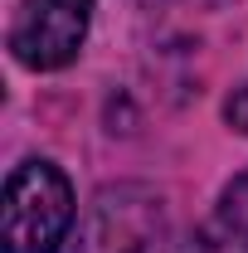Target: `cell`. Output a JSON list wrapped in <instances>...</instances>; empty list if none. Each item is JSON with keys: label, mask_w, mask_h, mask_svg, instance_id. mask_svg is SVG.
Instances as JSON below:
<instances>
[{"label": "cell", "mask_w": 248, "mask_h": 253, "mask_svg": "<svg viewBox=\"0 0 248 253\" xmlns=\"http://www.w3.org/2000/svg\"><path fill=\"white\" fill-rule=\"evenodd\" d=\"M73 185L54 161H25L5 180L0 249L5 253H54L73 229Z\"/></svg>", "instance_id": "6da1fadb"}, {"label": "cell", "mask_w": 248, "mask_h": 253, "mask_svg": "<svg viewBox=\"0 0 248 253\" xmlns=\"http://www.w3.org/2000/svg\"><path fill=\"white\" fill-rule=\"evenodd\" d=\"M73 253H165V205L146 185H107L83 214Z\"/></svg>", "instance_id": "7a4b0ae2"}, {"label": "cell", "mask_w": 248, "mask_h": 253, "mask_svg": "<svg viewBox=\"0 0 248 253\" xmlns=\"http://www.w3.org/2000/svg\"><path fill=\"white\" fill-rule=\"evenodd\" d=\"M88 25L93 0H20L10 25V54L34 73H54L78 59Z\"/></svg>", "instance_id": "3957f363"}, {"label": "cell", "mask_w": 248, "mask_h": 253, "mask_svg": "<svg viewBox=\"0 0 248 253\" xmlns=\"http://www.w3.org/2000/svg\"><path fill=\"white\" fill-rule=\"evenodd\" d=\"M180 253H248V234L234 219L214 214V219H205L185 244H180Z\"/></svg>", "instance_id": "277c9868"}, {"label": "cell", "mask_w": 248, "mask_h": 253, "mask_svg": "<svg viewBox=\"0 0 248 253\" xmlns=\"http://www.w3.org/2000/svg\"><path fill=\"white\" fill-rule=\"evenodd\" d=\"M219 214H224V219H234V224L248 234V170H244V175H239L229 190H224V205H219Z\"/></svg>", "instance_id": "5b68a950"}, {"label": "cell", "mask_w": 248, "mask_h": 253, "mask_svg": "<svg viewBox=\"0 0 248 253\" xmlns=\"http://www.w3.org/2000/svg\"><path fill=\"white\" fill-rule=\"evenodd\" d=\"M224 117H229V126H239V131H248V83L229 93V102H224Z\"/></svg>", "instance_id": "8992f818"}]
</instances>
